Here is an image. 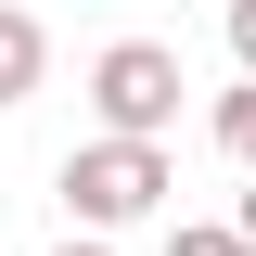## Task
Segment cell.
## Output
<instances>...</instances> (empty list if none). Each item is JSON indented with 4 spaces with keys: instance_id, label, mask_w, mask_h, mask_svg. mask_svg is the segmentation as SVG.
<instances>
[{
    "instance_id": "obj_7",
    "label": "cell",
    "mask_w": 256,
    "mask_h": 256,
    "mask_svg": "<svg viewBox=\"0 0 256 256\" xmlns=\"http://www.w3.org/2000/svg\"><path fill=\"white\" fill-rule=\"evenodd\" d=\"M52 256H116V230H77V244H52Z\"/></svg>"
},
{
    "instance_id": "obj_5",
    "label": "cell",
    "mask_w": 256,
    "mask_h": 256,
    "mask_svg": "<svg viewBox=\"0 0 256 256\" xmlns=\"http://www.w3.org/2000/svg\"><path fill=\"white\" fill-rule=\"evenodd\" d=\"M166 256H256L230 218H166Z\"/></svg>"
},
{
    "instance_id": "obj_1",
    "label": "cell",
    "mask_w": 256,
    "mask_h": 256,
    "mask_svg": "<svg viewBox=\"0 0 256 256\" xmlns=\"http://www.w3.org/2000/svg\"><path fill=\"white\" fill-rule=\"evenodd\" d=\"M52 192H64V218H77V230H141L166 192H180V166H166V141L102 128V141H77V154L52 166Z\"/></svg>"
},
{
    "instance_id": "obj_3",
    "label": "cell",
    "mask_w": 256,
    "mask_h": 256,
    "mask_svg": "<svg viewBox=\"0 0 256 256\" xmlns=\"http://www.w3.org/2000/svg\"><path fill=\"white\" fill-rule=\"evenodd\" d=\"M38 77H52V26H38L26 0H0V116L38 102Z\"/></svg>"
},
{
    "instance_id": "obj_6",
    "label": "cell",
    "mask_w": 256,
    "mask_h": 256,
    "mask_svg": "<svg viewBox=\"0 0 256 256\" xmlns=\"http://www.w3.org/2000/svg\"><path fill=\"white\" fill-rule=\"evenodd\" d=\"M218 26H230V64H244V77H256V0H230Z\"/></svg>"
},
{
    "instance_id": "obj_8",
    "label": "cell",
    "mask_w": 256,
    "mask_h": 256,
    "mask_svg": "<svg viewBox=\"0 0 256 256\" xmlns=\"http://www.w3.org/2000/svg\"><path fill=\"white\" fill-rule=\"evenodd\" d=\"M230 230H244V244H256V166H244V205H230Z\"/></svg>"
},
{
    "instance_id": "obj_2",
    "label": "cell",
    "mask_w": 256,
    "mask_h": 256,
    "mask_svg": "<svg viewBox=\"0 0 256 256\" xmlns=\"http://www.w3.org/2000/svg\"><path fill=\"white\" fill-rule=\"evenodd\" d=\"M180 52H166V38H102L90 52V116L102 128H128V141H166V128H180Z\"/></svg>"
},
{
    "instance_id": "obj_4",
    "label": "cell",
    "mask_w": 256,
    "mask_h": 256,
    "mask_svg": "<svg viewBox=\"0 0 256 256\" xmlns=\"http://www.w3.org/2000/svg\"><path fill=\"white\" fill-rule=\"evenodd\" d=\"M205 141H218L230 166H256V77H230V90L205 102Z\"/></svg>"
}]
</instances>
